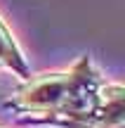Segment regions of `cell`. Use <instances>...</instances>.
<instances>
[{"mask_svg": "<svg viewBox=\"0 0 125 128\" xmlns=\"http://www.w3.org/2000/svg\"><path fill=\"white\" fill-rule=\"evenodd\" d=\"M5 107L24 126L125 128V88L106 81L90 55L78 57L71 69L33 74Z\"/></svg>", "mask_w": 125, "mask_h": 128, "instance_id": "1", "label": "cell"}, {"mask_svg": "<svg viewBox=\"0 0 125 128\" xmlns=\"http://www.w3.org/2000/svg\"><path fill=\"white\" fill-rule=\"evenodd\" d=\"M0 69H7L14 76H19L21 81L33 76L31 64H28L26 55H24L19 40L14 38L12 28L5 24V19L0 17Z\"/></svg>", "mask_w": 125, "mask_h": 128, "instance_id": "2", "label": "cell"}]
</instances>
